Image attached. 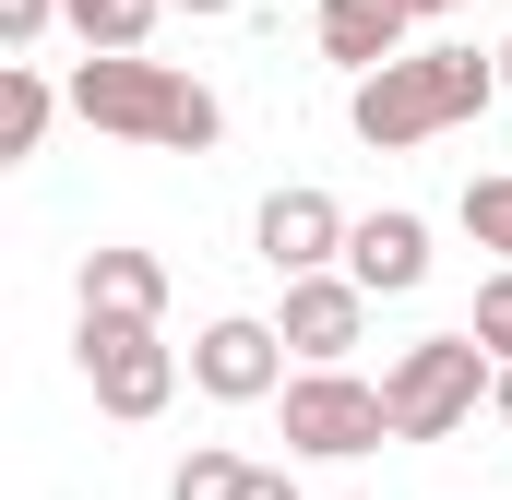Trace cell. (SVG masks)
<instances>
[{"label":"cell","mask_w":512,"mask_h":500,"mask_svg":"<svg viewBox=\"0 0 512 500\" xmlns=\"http://www.w3.org/2000/svg\"><path fill=\"white\" fill-rule=\"evenodd\" d=\"M155 12H167V0H60V24H72V36H84L96 60H143Z\"/></svg>","instance_id":"cell-13"},{"label":"cell","mask_w":512,"mask_h":500,"mask_svg":"<svg viewBox=\"0 0 512 500\" xmlns=\"http://www.w3.org/2000/svg\"><path fill=\"white\" fill-rule=\"evenodd\" d=\"M465 239L501 250V274H512V167L501 179H465Z\"/></svg>","instance_id":"cell-14"},{"label":"cell","mask_w":512,"mask_h":500,"mask_svg":"<svg viewBox=\"0 0 512 500\" xmlns=\"http://www.w3.org/2000/svg\"><path fill=\"white\" fill-rule=\"evenodd\" d=\"M274 405H286V453H310V465H358V453L393 441L382 381H358V370H298Z\"/></svg>","instance_id":"cell-4"},{"label":"cell","mask_w":512,"mask_h":500,"mask_svg":"<svg viewBox=\"0 0 512 500\" xmlns=\"http://www.w3.org/2000/svg\"><path fill=\"white\" fill-rule=\"evenodd\" d=\"M501 96H512V36H501Z\"/></svg>","instance_id":"cell-22"},{"label":"cell","mask_w":512,"mask_h":500,"mask_svg":"<svg viewBox=\"0 0 512 500\" xmlns=\"http://www.w3.org/2000/svg\"><path fill=\"white\" fill-rule=\"evenodd\" d=\"M72 358H84V393H96V417H167V393H179V346L155 334V322H84L72 334Z\"/></svg>","instance_id":"cell-5"},{"label":"cell","mask_w":512,"mask_h":500,"mask_svg":"<svg viewBox=\"0 0 512 500\" xmlns=\"http://www.w3.org/2000/svg\"><path fill=\"white\" fill-rule=\"evenodd\" d=\"M274 334H286L298 370H346L358 334H370V286H358V274H298L286 310H274Z\"/></svg>","instance_id":"cell-7"},{"label":"cell","mask_w":512,"mask_h":500,"mask_svg":"<svg viewBox=\"0 0 512 500\" xmlns=\"http://www.w3.org/2000/svg\"><path fill=\"white\" fill-rule=\"evenodd\" d=\"M346 274H358L370 298H405V286H429V215H358V239H346Z\"/></svg>","instance_id":"cell-11"},{"label":"cell","mask_w":512,"mask_h":500,"mask_svg":"<svg viewBox=\"0 0 512 500\" xmlns=\"http://www.w3.org/2000/svg\"><path fill=\"white\" fill-rule=\"evenodd\" d=\"M405 12H417V24H429V12H465V0H405Z\"/></svg>","instance_id":"cell-21"},{"label":"cell","mask_w":512,"mask_h":500,"mask_svg":"<svg viewBox=\"0 0 512 500\" xmlns=\"http://www.w3.org/2000/svg\"><path fill=\"white\" fill-rule=\"evenodd\" d=\"M489 381H501V358H489L477 334H417V346H393V370H382L393 441H453V429L489 405Z\"/></svg>","instance_id":"cell-3"},{"label":"cell","mask_w":512,"mask_h":500,"mask_svg":"<svg viewBox=\"0 0 512 500\" xmlns=\"http://www.w3.org/2000/svg\"><path fill=\"white\" fill-rule=\"evenodd\" d=\"M239 500H298V477H286V465H251V477H239Z\"/></svg>","instance_id":"cell-18"},{"label":"cell","mask_w":512,"mask_h":500,"mask_svg":"<svg viewBox=\"0 0 512 500\" xmlns=\"http://www.w3.org/2000/svg\"><path fill=\"white\" fill-rule=\"evenodd\" d=\"M72 108L120 143H155V155H215L227 143V108L215 84L167 72V60H72Z\"/></svg>","instance_id":"cell-2"},{"label":"cell","mask_w":512,"mask_h":500,"mask_svg":"<svg viewBox=\"0 0 512 500\" xmlns=\"http://www.w3.org/2000/svg\"><path fill=\"white\" fill-rule=\"evenodd\" d=\"M239 477H251V465H239L227 441H191V465L167 477V500H239Z\"/></svg>","instance_id":"cell-15"},{"label":"cell","mask_w":512,"mask_h":500,"mask_svg":"<svg viewBox=\"0 0 512 500\" xmlns=\"http://www.w3.org/2000/svg\"><path fill=\"white\" fill-rule=\"evenodd\" d=\"M346 239H358V215H346L334 191H310V179H286V191L251 215V250L286 274V286H298V274H334V262H346Z\"/></svg>","instance_id":"cell-6"},{"label":"cell","mask_w":512,"mask_h":500,"mask_svg":"<svg viewBox=\"0 0 512 500\" xmlns=\"http://www.w3.org/2000/svg\"><path fill=\"white\" fill-rule=\"evenodd\" d=\"M489 108H501V60H477V48H405L393 72H370L346 96V120H358L370 155H405V143H429L453 120H489Z\"/></svg>","instance_id":"cell-1"},{"label":"cell","mask_w":512,"mask_h":500,"mask_svg":"<svg viewBox=\"0 0 512 500\" xmlns=\"http://www.w3.org/2000/svg\"><path fill=\"white\" fill-rule=\"evenodd\" d=\"M465 334H477V346L512 370V274H489V286H477V322H465Z\"/></svg>","instance_id":"cell-16"},{"label":"cell","mask_w":512,"mask_h":500,"mask_svg":"<svg viewBox=\"0 0 512 500\" xmlns=\"http://www.w3.org/2000/svg\"><path fill=\"white\" fill-rule=\"evenodd\" d=\"M167 12H191V24H215V12H239V0H167Z\"/></svg>","instance_id":"cell-19"},{"label":"cell","mask_w":512,"mask_h":500,"mask_svg":"<svg viewBox=\"0 0 512 500\" xmlns=\"http://www.w3.org/2000/svg\"><path fill=\"white\" fill-rule=\"evenodd\" d=\"M191 381H203L215 405H274V393H286V334H274V322H251V310H227V322H203Z\"/></svg>","instance_id":"cell-8"},{"label":"cell","mask_w":512,"mask_h":500,"mask_svg":"<svg viewBox=\"0 0 512 500\" xmlns=\"http://www.w3.org/2000/svg\"><path fill=\"white\" fill-rule=\"evenodd\" d=\"M310 36H322V60H346V72L370 84V72H393V60H405L417 12H405V0H322V12H310Z\"/></svg>","instance_id":"cell-9"},{"label":"cell","mask_w":512,"mask_h":500,"mask_svg":"<svg viewBox=\"0 0 512 500\" xmlns=\"http://www.w3.org/2000/svg\"><path fill=\"white\" fill-rule=\"evenodd\" d=\"M72 298H84V322H155L167 310V262L155 250H84Z\"/></svg>","instance_id":"cell-10"},{"label":"cell","mask_w":512,"mask_h":500,"mask_svg":"<svg viewBox=\"0 0 512 500\" xmlns=\"http://www.w3.org/2000/svg\"><path fill=\"white\" fill-rule=\"evenodd\" d=\"M48 120H60L48 72H36V60H0V167H24V155L48 143Z\"/></svg>","instance_id":"cell-12"},{"label":"cell","mask_w":512,"mask_h":500,"mask_svg":"<svg viewBox=\"0 0 512 500\" xmlns=\"http://www.w3.org/2000/svg\"><path fill=\"white\" fill-rule=\"evenodd\" d=\"M48 24H60V0H0V48H12V60H36Z\"/></svg>","instance_id":"cell-17"},{"label":"cell","mask_w":512,"mask_h":500,"mask_svg":"<svg viewBox=\"0 0 512 500\" xmlns=\"http://www.w3.org/2000/svg\"><path fill=\"white\" fill-rule=\"evenodd\" d=\"M489 417H501V429H512V370H501V381H489Z\"/></svg>","instance_id":"cell-20"}]
</instances>
